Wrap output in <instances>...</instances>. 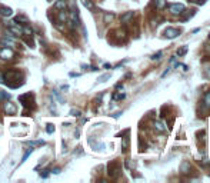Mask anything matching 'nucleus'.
I'll return each mask as SVG.
<instances>
[{
	"label": "nucleus",
	"instance_id": "nucleus-33",
	"mask_svg": "<svg viewBox=\"0 0 210 183\" xmlns=\"http://www.w3.org/2000/svg\"><path fill=\"white\" fill-rule=\"evenodd\" d=\"M113 17H115V14H106V16H105V20H106V22H110Z\"/></svg>",
	"mask_w": 210,
	"mask_h": 183
},
{
	"label": "nucleus",
	"instance_id": "nucleus-12",
	"mask_svg": "<svg viewBox=\"0 0 210 183\" xmlns=\"http://www.w3.org/2000/svg\"><path fill=\"white\" fill-rule=\"evenodd\" d=\"M26 145L29 146H33V147H40V146H44L46 142L44 140H29V142H24Z\"/></svg>",
	"mask_w": 210,
	"mask_h": 183
},
{
	"label": "nucleus",
	"instance_id": "nucleus-32",
	"mask_svg": "<svg viewBox=\"0 0 210 183\" xmlns=\"http://www.w3.org/2000/svg\"><path fill=\"white\" fill-rule=\"evenodd\" d=\"M187 169H189V163L184 162L183 166H182V170H183V173H187Z\"/></svg>",
	"mask_w": 210,
	"mask_h": 183
},
{
	"label": "nucleus",
	"instance_id": "nucleus-8",
	"mask_svg": "<svg viewBox=\"0 0 210 183\" xmlns=\"http://www.w3.org/2000/svg\"><path fill=\"white\" fill-rule=\"evenodd\" d=\"M169 10L173 14H182V13H184V6L180 3H173L169 6Z\"/></svg>",
	"mask_w": 210,
	"mask_h": 183
},
{
	"label": "nucleus",
	"instance_id": "nucleus-34",
	"mask_svg": "<svg viewBox=\"0 0 210 183\" xmlns=\"http://www.w3.org/2000/svg\"><path fill=\"white\" fill-rule=\"evenodd\" d=\"M0 83H4V73L0 70Z\"/></svg>",
	"mask_w": 210,
	"mask_h": 183
},
{
	"label": "nucleus",
	"instance_id": "nucleus-11",
	"mask_svg": "<svg viewBox=\"0 0 210 183\" xmlns=\"http://www.w3.org/2000/svg\"><path fill=\"white\" fill-rule=\"evenodd\" d=\"M0 43L4 44V46H7V47H10V46H17L16 40H13V39H9V37H2V39H0Z\"/></svg>",
	"mask_w": 210,
	"mask_h": 183
},
{
	"label": "nucleus",
	"instance_id": "nucleus-19",
	"mask_svg": "<svg viewBox=\"0 0 210 183\" xmlns=\"http://www.w3.org/2000/svg\"><path fill=\"white\" fill-rule=\"evenodd\" d=\"M133 14H134L133 12H127L126 14H123V16H122V23H127V22L133 17Z\"/></svg>",
	"mask_w": 210,
	"mask_h": 183
},
{
	"label": "nucleus",
	"instance_id": "nucleus-36",
	"mask_svg": "<svg viewBox=\"0 0 210 183\" xmlns=\"http://www.w3.org/2000/svg\"><path fill=\"white\" fill-rule=\"evenodd\" d=\"M70 76H71V77H77L79 75H77V73H70Z\"/></svg>",
	"mask_w": 210,
	"mask_h": 183
},
{
	"label": "nucleus",
	"instance_id": "nucleus-28",
	"mask_svg": "<svg viewBox=\"0 0 210 183\" xmlns=\"http://www.w3.org/2000/svg\"><path fill=\"white\" fill-rule=\"evenodd\" d=\"M49 176H50V170H47V169L42 170V173H40V177H43V179H46V177H49Z\"/></svg>",
	"mask_w": 210,
	"mask_h": 183
},
{
	"label": "nucleus",
	"instance_id": "nucleus-35",
	"mask_svg": "<svg viewBox=\"0 0 210 183\" xmlns=\"http://www.w3.org/2000/svg\"><path fill=\"white\" fill-rule=\"evenodd\" d=\"M53 173H54V175H59V173H60V169H59V167H56V169H53Z\"/></svg>",
	"mask_w": 210,
	"mask_h": 183
},
{
	"label": "nucleus",
	"instance_id": "nucleus-30",
	"mask_svg": "<svg viewBox=\"0 0 210 183\" xmlns=\"http://www.w3.org/2000/svg\"><path fill=\"white\" fill-rule=\"evenodd\" d=\"M70 115L76 116V117H79V116H81V112L80 110H77V109H71L70 110Z\"/></svg>",
	"mask_w": 210,
	"mask_h": 183
},
{
	"label": "nucleus",
	"instance_id": "nucleus-5",
	"mask_svg": "<svg viewBox=\"0 0 210 183\" xmlns=\"http://www.w3.org/2000/svg\"><path fill=\"white\" fill-rule=\"evenodd\" d=\"M13 56H14V52L12 50L10 47H7V46L0 47V59H3V60H10V59H13Z\"/></svg>",
	"mask_w": 210,
	"mask_h": 183
},
{
	"label": "nucleus",
	"instance_id": "nucleus-24",
	"mask_svg": "<svg viewBox=\"0 0 210 183\" xmlns=\"http://www.w3.org/2000/svg\"><path fill=\"white\" fill-rule=\"evenodd\" d=\"M204 106H206V107H210V90L207 92L206 95H204Z\"/></svg>",
	"mask_w": 210,
	"mask_h": 183
},
{
	"label": "nucleus",
	"instance_id": "nucleus-10",
	"mask_svg": "<svg viewBox=\"0 0 210 183\" xmlns=\"http://www.w3.org/2000/svg\"><path fill=\"white\" fill-rule=\"evenodd\" d=\"M13 14V9L12 7H7V6H3V4H0V16L3 17H10Z\"/></svg>",
	"mask_w": 210,
	"mask_h": 183
},
{
	"label": "nucleus",
	"instance_id": "nucleus-9",
	"mask_svg": "<svg viewBox=\"0 0 210 183\" xmlns=\"http://www.w3.org/2000/svg\"><path fill=\"white\" fill-rule=\"evenodd\" d=\"M179 34H180V32L177 30V29H173V27H169V29L164 30V36H166L167 39H174V37H177Z\"/></svg>",
	"mask_w": 210,
	"mask_h": 183
},
{
	"label": "nucleus",
	"instance_id": "nucleus-4",
	"mask_svg": "<svg viewBox=\"0 0 210 183\" xmlns=\"http://www.w3.org/2000/svg\"><path fill=\"white\" fill-rule=\"evenodd\" d=\"M3 112H4V115H9V116L16 115V112H17L16 105H14L13 102H10V99L3 105Z\"/></svg>",
	"mask_w": 210,
	"mask_h": 183
},
{
	"label": "nucleus",
	"instance_id": "nucleus-13",
	"mask_svg": "<svg viewBox=\"0 0 210 183\" xmlns=\"http://www.w3.org/2000/svg\"><path fill=\"white\" fill-rule=\"evenodd\" d=\"M154 129H156V132H159V133H164L166 132V126L163 125L162 122H156L154 123Z\"/></svg>",
	"mask_w": 210,
	"mask_h": 183
},
{
	"label": "nucleus",
	"instance_id": "nucleus-26",
	"mask_svg": "<svg viewBox=\"0 0 210 183\" xmlns=\"http://www.w3.org/2000/svg\"><path fill=\"white\" fill-rule=\"evenodd\" d=\"M46 132L47 133H54V125H51V123H47V125H46Z\"/></svg>",
	"mask_w": 210,
	"mask_h": 183
},
{
	"label": "nucleus",
	"instance_id": "nucleus-1",
	"mask_svg": "<svg viewBox=\"0 0 210 183\" xmlns=\"http://www.w3.org/2000/svg\"><path fill=\"white\" fill-rule=\"evenodd\" d=\"M4 83L12 89L20 87L24 83L23 73L19 70H7L6 73H4Z\"/></svg>",
	"mask_w": 210,
	"mask_h": 183
},
{
	"label": "nucleus",
	"instance_id": "nucleus-27",
	"mask_svg": "<svg viewBox=\"0 0 210 183\" xmlns=\"http://www.w3.org/2000/svg\"><path fill=\"white\" fill-rule=\"evenodd\" d=\"M186 53H187V46H183V47H180L179 50H177V54H179V56H184Z\"/></svg>",
	"mask_w": 210,
	"mask_h": 183
},
{
	"label": "nucleus",
	"instance_id": "nucleus-22",
	"mask_svg": "<svg viewBox=\"0 0 210 183\" xmlns=\"http://www.w3.org/2000/svg\"><path fill=\"white\" fill-rule=\"evenodd\" d=\"M154 4L157 9H163V7H166V0H154Z\"/></svg>",
	"mask_w": 210,
	"mask_h": 183
},
{
	"label": "nucleus",
	"instance_id": "nucleus-7",
	"mask_svg": "<svg viewBox=\"0 0 210 183\" xmlns=\"http://www.w3.org/2000/svg\"><path fill=\"white\" fill-rule=\"evenodd\" d=\"M119 170H120V167H119V163L117 162H110L107 165V173H109V176H117V173Z\"/></svg>",
	"mask_w": 210,
	"mask_h": 183
},
{
	"label": "nucleus",
	"instance_id": "nucleus-15",
	"mask_svg": "<svg viewBox=\"0 0 210 183\" xmlns=\"http://www.w3.org/2000/svg\"><path fill=\"white\" fill-rule=\"evenodd\" d=\"M54 9H59V10H66V2L65 0H57L54 3Z\"/></svg>",
	"mask_w": 210,
	"mask_h": 183
},
{
	"label": "nucleus",
	"instance_id": "nucleus-20",
	"mask_svg": "<svg viewBox=\"0 0 210 183\" xmlns=\"http://www.w3.org/2000/svg\"><path fill=\"white\" fill-rule=\"evenodd\" d=\"M22 30H23V33L26 34V36H29V37H32V36H33V30H32V27H29L27 24L22 27Z\"/></svg>",
	"mask_w": 210,
	"mask_h": 183
},
{
	"label": "nucleus",
	"instance_id": "nucleus-16",
	"mask_svg": "<svg viewBox=\"0 0 210 183\" xmlns=\"http://www.w3.org/2000/svg\"><path fill=\"white\" fill-rule=\"evenodd\" d=\"M129 145H130V139L126 136V137H123L122 139V149H123V152H126V150L129 149Z\"/></svg>",
	"mask_w": 210,
	"mask_h": 183
},
{
	"label": "nucleus",
	"instance_id": "nucleus-14",
	"mask_svg": "<svg viewBox=\"0 0 210 183\" xmlns=\"http://www.w3.org/2000/svg\"><path fill=\"white\" fill-rule=\"evenodd\" d=\"M13 22H16L17 24H23V23H27V17L23 16V14H19V16H16L13 19Z\"/></svg>",
	"mask_w": 210,
	"mask_h": 183
},
{
	"label": "nucleus",
	"instance_id": "nucleus-29",
	"mask_svg": "<svg viewBox=\"0 0 210 183\" xmlns=\"http://www.w3.org/2000/svg\"><path fill=\"white\" fill-rule=\"evenodd\" d=\"M113 99H115V100H122V99H125V93H115V95H113Z\"/></svg>",
	"mask_w": 210,
	"mask_h": 183
},
{
	"label": "nucleus",
	"instance_id": "nucleus-17",
	"mask_svg": "<svg viewBox=\"0 0 210 183\" xmlns=\"http://www.w3.org/2000/svg\"><path fill=\"white\" fill-rule=\"evenodd\" d=\"M81 4H83L86 9H89V10H93V9H95V4H93V2H90V0H81Z\"/></svg>",
	"mask_w": 210,
	"mask_h": 183
},
{
	"label": "nucleus",
	"instance_id": "nucleus-21",
	"mask_svg": "<svg viewBox=\"0 0 210 183\" xmlns=\"http://www.w3.org/2000/svg\"><path fill=\"white\" fill-rule=\"evenodd\" d=\"M33 150H34L33 147H29V149L26 150V153L23 155V157H22V162H20V163H24V162H26V160H27V157H29V156L32 155V153H33Z\"/></svg>",
	"mask_w": 210,
	"mask_h": 183
},
{
	"label": "nucleus",
	"instance_id": "nucleus-3",
	"mask_svg": "<svg viewBox=\"0 0 210 183\" xmlns=\"http://www.w3.org/2000/svg\"><path fill=\"white\" fill-rule=\"evenodd\" d=\"M67 22H69V26H70V29H76V27L80 24L79 12H77V9H76L75 6H73V9H71V12H70V16L67 17Z\"/></svg>",
	"mask_w": 210,
	"mask_h": 183
},
{
	"label": "nucleus",
	"instance_id": "nucleus-31",
	"mask_svg": "<svg viewBox=\"0 0 210 183\" xmlns=\"http://www.w3.org/2000/svg\"><path fill=\"white\" fill-rule=\"evenodd\" d=\"M162 54H163V52H157V53H154L152 56V60H159V59L162 57Z\"/></svg>",
	"mask_w": 210,
	"mask_h": 183
},
{
	"label": "nucleus",
	"instance_id": "nucleus-23",
	"mask_svg": "<svg viewBox=\"0 0 210 183\" xmlns=\"http://www.w3.org/2000/svg\"><path fill=\"white\" fill-rule=\"evenodd\" d=\"M10 99V95L4 90H0V100H9Z\"/></svg>",
	"mask_w": 210,
	"mask_h": 183
},
{
	"label": "nucleus",
	"instance_id": "nucleus-6",
	"mask_svg": "<svg viewBox=\"0 0 210 183\" xmlns=\"http://www.w3.org/2000/svg\"><path fill=\"white\" fill-rule=\"evenodd\" d=\"M7 30H9V32H12L13 34H16L17 37L23 34V30H22V26H19V24L16 23V22H9V23H7Z\"/></svg>",
	"mask_w": 210,
	"mask_h": 183
},
{
	"label": "nucleus",
	"instance_id": "nucleus-25",
	"mask_svg": "<svg viewBox=\"0 0 210 183\" xmlns=\"http://www.w3.org/2000/svg\"><path fill=\"white\" fill-rule=\"evenodd\" d=\"M110 73H107V75H103V76H100V77L97 79V83H103V82H106L107 79H110Z\"/></svg>",
	"mask_w": 210,
	"mask_h": 183
},
{
	"label": "nucleus",
	"instance_id": "nucleus-18",
	"mask_svg": "<svg viewBox=\"0 0 210 183\" xmlns=\"http://www.w3.org/2000/svg\"><path fill=\"white\" fill-rule=\"evenodd\" d=\"M59 22H61V23L67 22V14H66V10H59Z\"/></svg>",
	"mask_w": 210,
	"mask_h": 183
},
{
	"label": "nucleus",
	"instance_id": "nucleus-2",
	"mask_svg": "<svg viewBox=\"0 0 210 183\" xmlns=\"http://www.w3.org/2000/svg\"><path fill=\"white\" fill-rule=\"evenodd\" d=\"M19 100L22 102V105L27 109V110H33L36 107V102H34V95L32 92L29 93H24V95H20L19 96Z\"/></svg>",
	"mask_w": 210,
	"mask_h": 183
}]
</instances>
